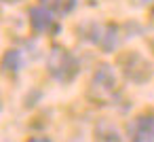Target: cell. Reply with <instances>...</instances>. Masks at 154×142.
<instances>
[{
    "label": "cell",
    "mask_w": 154,
    "mask_h": 142,
    "mask_svg": "<svg viewBox=\"0 0 154 142\" xmlns=\"http://www.w3.org/2000/svg\"><path fill=\"white\" fill-rule=\"evenodd\" d=\"M95 43L103 51H112L118 45V28L116 26H103V28H99V36L95 38Z\"/></svg>",
    "instance_id": "cell-6"
},
{
    "label": "cell",
    "mask_w": 154,
    "mask_h": 142,
    "mask_svg": "<svg viewBox=\"0 0 154 142\" xmlns=\"http://www.w3.org/2000/svg\"><path fill=\"white\" fill-rule=\"evenodd\" d=\"M28 142H53V140L47 138V136H34V138H30Z\"/></svg>",
    "instance_id": "cell-8"
},
{
    "label": "cell",
    "mask_w": 154,
    "mask_h": 142,
    "mask_svg": "<svg viewBox=\"0 0 154 142\" xmlns=\"http://www.w3.org/2000/svg\"><path fill=\"white\" fill-rule=\"evenodd\" d=\"M0 108H2V106H0Z\"/></svg>",
    "instance_id": "cell-10"
},
{
    "label": "cell",
    "mask_w": 154,
    "mask_h": 142,
    "mask_svg": "<svg viewBox=\"0 0 154 142\" xmlns=\"http://www.w3.org/2000/svg\"><path fill=\"white\" fill-rule=\"evenodd\" d=\"M23 66V57H21V51L19 49H7L2 60H0V70L9 76H15Z\"/></svg>",
    "instance_id": "cell-5"
},
{
    "label": "cell",
    "mask_w": 154,
    "mask_h": 142,
    "mask_svg": "<svg viewBox=\"0 0 154 142\" xmlns=\"http://www.w3.org/2000/svg\"><path fill=\"white\" fill-rule=\"evenodd\" d=\"M30 26L36 34H47V32H53L55 30V19H53V13L47 11L45 7H32L30 13Z\"/></svg>",
    "instance_id": "cell-4"
},
{
    "label": "cell",
    "mask_w": 154,
    "mask_h": 142,
    "mask_svg": "<svg viewBox=\"0 0 154 142\" xmlns=\"http://www.w3.org/2000/svg\"><path fill=\"white\" fill-rule=\"evenodd\" d=\"M131 142H154V115H139L129 125Z\"/></svg>",
    "instance_id": "cell-3"
},
{
    "label": "cell",
    "mask_w": 154,
    "mask_h": 142,
    "mask_svg": "<svg viewBox=\"0 0 154 142\" xmlns=\"http://www.w3.org/2000/svg\"><path fill=\"white\" fill-rule=\"evenodd\" d=\"M47 70L57 83L68 85V83H72L76 79V74L80 70V64L74 57V53H70L66 47L53 45L49 55H47Z\"/></svg>",
    "instance_id": "cell-1"
},
{
    "label": "cell",
    "mask_w": 154,
    "mask_h": 142,
    "mask_svg": "<svg viewBox=\"0 0 154 142\" xmlns=\"http://www.w3.org/2000/svg\"><path fill=\"white\" fill-rule=\"evenodd\" d=\"M2 2H19V0H2Z\"/></svg>",
    "instance_id": "cell-9"
},
{
    "label": "cell",
    "mask_w": 154,
    "mask_h": 142,
    "mask_svg": "<svg viewBox=\"0 0 154 142\" xmlns=\"http://www.w3.org/2000/svg\"><path fill=\"white\" fill-rule=\"evenodd\" d=\"M40 7H45L47 11L51 13H57V15H68L74 11L76 7V0H38Z\"/></svg>",
    "instance_id": "cell-7"
},
{
    "label": "cell",
    "mask_w": 154,
    "mask_h": 142,
    "mask_svg": "<svg viewBox=\"0 0 154 142\" xmlns=\"http://www.w3.org/2000/svg\"><path fill=\"white\" fill-rule=\"evenodd\" d=\"M114 91H116V74L112 70L110 64H99L93 72V79H91V98L95 102H110L114 98Z\"/></svg>",
    "instance_id": "cell-2"
}]
</instances>
